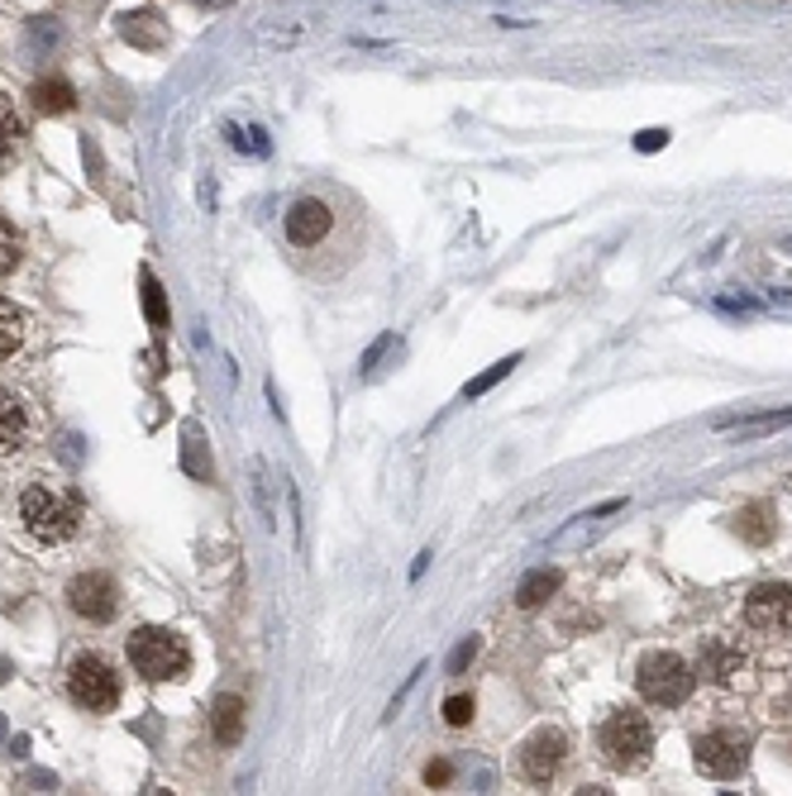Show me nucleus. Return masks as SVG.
Wrapping results in <instances>:
<instances>
[{
  "label": "nucleus",
  "mask_w": 792,
  "mask_h": 796,
  "mask_svg": "<svg viewBox=\"0 0 792 796\" xmlns=\"http://www.w3.org/2000/svg\"><path fill=\"white\" fill-rule=\"evenodd\" d=\"M20 520L38 544H63V539H72L77 534L81 501L63 497V491H53V487H30L20 497Z\"/></svg>",
  "instance_id": "nucleus-1"
},
{
  "label": "nucleus",
  "mask_w": 792,
  "mask_h": 796,
  "mask_svg": "<svg viewBox=\"0 0 792 796\" xmlns=\"http://www.w3.org/2000/svg\"><path fill=\"white\" fill-rule=\"evenodd\" d=\"M129 663L148 682H168V678H182V672L191 668V653H186L182 635L158 629V625H144V629H134L129 635Z\"/></svg>",
  "instance_id": "nucleus-2"
},
{
  "label": "nucleus",
  "mask_w": 792,
  "mask_h": 796,
  "mask_svg": "<svg viewBox=\"0 0 792 796\" xmlns=\"http://www.w3.org/2000/svg\"><path fill=\"white\" fill-rule=\"evenodd\" d=\"M692 682H698V672H692L688 663H682L678 653H645L640 658V672H635V687L645 702L654 706H682L692 696Z\"/></svg>",
  "instance_id": "nucleus-3"
},
{
  "label": "nucleus",
  "mask_w": 792,
  "mask_h": 796,
  "mask_svg": "<svg viewBox=\"0 0 792 796\" xmlns=\"http://www.w3.org/2000/svg\"><path fill=\"white\" fill-rule=\"evenodd\" d=\"M597 744H602V759L611 767L635 773V767L649 759V749H654V730H649V720L640 716V710H616V716H607Z\"/></svg>",
  "instance_id": "nucleus-4"
},
{
  "label": "nucleus",
  "mask_w": 792,
  "mask_h": 796,
  "mask_svg": "<svg viewBox=\"0 0 792 796\" xmlns=\"http://www.w3.org/2000/svg\"><path fill=\"white\" fill-rule=\"evenodd\" d=\"M67 696L81 706V710H115V702H120V672L105 663L101 653H81L77 663H72V672H67Z\"/></svg>",
  "instance_id": "nucleus-5"
},
{
  "label": "nucleus",
  "mask_w": 792,
  "mask_h": 796,
  "mask_svg": "<svg viewBox=\"0 0 792 796\" xmlns=\"http://www.w3.org/2000/svg\"><path fill=\"white\" fill-rule=\"evenodd\" d=\"M692 759L706 777H740L749 763V735L745 730H706L692 744Z\"/></svg>",
  "instance_id": "nucleus-6"
},
{
  "label": "nucleus",
  "mask_w": 792,
  "mask_h": 796,
  "mask_svg": "<svg viewBox=\"0 0 792 796\" xmlns=\"http://www.w3.org/2000/svg\"><path fill=\"white\" fill-rule=\"evenodd\" d=\"M745 621L763 635H792V587L788 582H763L745 601Z\"/></svg>",
  "instance_id": "nucleus-7"
},
{
  "label": "nucleus",
  "mask_w": 792,
  "mask_h": 796,
  "mask_svg": "<svg viewBox=\"0 0 792 796\" xmlns=\"http://www.w3.org/2000/svg\"><path fill=\"white\" fill-rule=\"evenodd\" d=\"M67 606H72L81 621L105 625L120 611V592L105 572H81V578H72V587H67Z\"/></svg>",
  "instance_id": "nucleus-8"
},
{
  "label": "nucleus",
  "mask_w": 792,
  "mask_h": 796,
  "mask_svg": "<svg viewBox=\"0 0 792 796\" xmlns=\"http://www.w3.org/2000/svg\"><path fill=\"white\" fill-rule=\"evenodd\" d=\"M330 235H335V211L320 196H302L286 211V239H292V249H320Z\"/></svg>",
  "instance_id": "nucleus-9"
},
{
  "label": "nucleus",
  "mask_w": 792,
  "mask_h": 796,
  "mask_svg": "<svg viewBox=\"0 0 792 796\" xmlns=\"http://www.w3.org/2000/svg\"><path fill=\"white\" fill-rule=\"evenodd\" d=\"M564 753H568V739L558 735V730H540V735H530V739H525V749H521V777H525V782H535V787H544V782H550V777L558 773Z\"/></svg>",
  "instance_id": "nucleus-10"
},
{
  "label": "nucleus",
  "mask_w": 792,
  "mask_h": 796,
  "mask_svg": "<svg viewBox=\"0 0 792 796\" xmlns=\"http://www.w3.org/2000/svg\"><path fill=\"white\" fill-rule=\"evenodd\" d=\"M211 730H215V744L220 749H235L244 739V702L239 696H220L211 710Z\"/></svg>",
  "instance_id": "nucleus-11"
},
{
  "label": "nucleus",
  "mask_w": 792,
  "mask_h": 796,
  "mask_svg": "<svg viewBox=\"0 0 792 796\" xmlns=\"http://www.w3.org/2000/svg\"><path fill=\"white\" fill-rule=\"evenodd\" d=\"M30 101H34V110H38V115H67V110L77 105V91L67 87L63 77H44V81H34Z\"/></svg>",
  "instance_id": "nucleus-12"
},
{
  "label": "nucleus",
  "mask_w": 792,
  "mask_h": 796,
  "mask_svg": "<svg viewBox=\"0 0 792 796\" xmlns=\"http://www.w3.org/2000/svg\"><path fill=\"white\" fill-rule=\"evenodd\" d=\"M740 663H745V653L735 649V644H726V639L702 644V672H706L712 682H731L735 672H740Z\"/></svg>",
  "instance_id": "nucleus-13"
},
{
  "label": "nucleus",
  "mask_w": 792,
  "mask_h": 796,
  "mask_svg": "<svg viewBox=\"0 0 792 796\" xmlns=\"http://www.w3.org/2000/svg\"><path fill=\"white\" fill-rule=\"evenodd\" d=\"M120 34L129 38V44L139 48H162V38H168V30H162L158 15H148V10H139V15H125L120 20Z\"/></svg>",
  "instance_id": "nucleus-14"
},
{
  "label": "nucleus",
  "mask_w": 792,
  "mask_h": 796,
  "mask_svg": "<svg viewBox=\"0 0 792 796\" xmlns=\"http://www.w3.org/2000/svg\"><path fill=\"white\" fill-rule=\"evenodd\" d=\"M24 444V406L15 396H0V458Z\"/></svg>",
  "instance_id": "nucleus-15"
},
{
  "label": "nucleus",
  "mask_w": 792,
  "mask_h": 796,
  "mask_svg": "<svg viewBox=\"0 0 792 796\" xmlns=\"http://www.w3.org/2000/svg\"><path fill=\"white\" fill-rule=\"evenodd\" d=\"M554 592H558V572H550V568H544V572H530V578L516 587V606H521V611H540Z\"/></svg>",
  "instance_id": "nucleus-16"
},
{
  "label": "nucleus",
  "mask_w": 792,
  "mask_h": 796,
  "mask_svg": "<svg viewBox=\"0 0 792 796\" xmlns=\"http://www.w3.org/2000/svg\"><path fill=\"white\" fill-rule=\"evenodd\" d=\"M735 530H740V539H749V544H769L778 525H773L769 505H745V511L735 515Z\"/></svg>",
  "instance_id": "nucleus-17"
},
{
  "label": "nucleus",
  "mask_w": 792,
  "mask_h": 796,
  "mask_svg": "<svg viewBox=\"0 0 792 796\" xmlns=\"http://www.w3.org/2000/svg\"><path fill=\"white\" fill-rule=\"evenodd\" d=\"M20 344H24V315L10 306V300H0V363H5Z\"/></svg>",
  "instance_id": "nucleus-18"
},
{
  "label": "nucleus",
  "mask_w": 792,
  "mask_h": 796,
  "mask_svg": "<svg viewBox=\"0 0 792 796\" xmlns=\"http://www.w3.org/2000/svg\"><path fill=\"white\" fill-rule=\"evenodd\" d=\"M20 139H24V120H20V110L10 105L5 95H0V162L15 153Z\"/></svg>",
  "instance_id": "nucleus-19"
},
{
  "label": "nucleus",
  "mask_w": 792,
  "mask_h": 796,
  "mask_svg": "<svg viewBox=\"0 0 792 796\" xmlns=\"http://www.w3.org/2000/svg\"><path fill=\"white\" fill-rule=\"evenodd\" d=\"M783 424H792V410H769V416H755V420H735V424H721V430H735L740 439H749V434H769V430H783Z\"/></svg>",
  "instance_id": "nucleus-20"
},
{
  "label": "nucleus",
  "mask_w": 792,
  "mask_h": 796,
  "mask_svg": "<svg viewBox=\"0 0 792 796\" xmlns=\"http://www.w3.org/2000/svg\"><path fill=\"white\" fill-rule=\"evenodd\" d=\"M20 258H24V239L15 235V225L0 215V277H5V272H15Z\"/></svg>",
  "instance_id": "nucleus-21"
},
{
  "label": "nucleus",
  "mask_w": 792,
  "mask_h": 796,
  "mask_svg": "<svg viewBox=\"0 0 792 796\" xmlns=\"http://www.w3.org/2000/svg\"><path fill=\"white\" fill-rule=\"evenodd\" d=\"M511 367H521V353H511V359H501V363H491V367H487V373H483V377H473V382H468V387H463V396H483V391H491V387H497V382H501V377H511Z\"/></svg>",
  "instance_id": "nucleus-22"
},
{
  "label": "nucleus",
  "mask_w": 792,
  "mask_h": 796,
  "mask_svg": "<svg viewBox=\"0 0 792 796\" xmlns=\"http://www.w3.org/2000/svg\"><path fill=\"white\" fill-rule=\"evenodd\" d=\"M144 315H148L154 325H168V306H162V286H158L154 277H148V272H144Z\"/></svg>",
  "instance_id": "nucleus-23"
},
{
  "label": "nucleus",
  "mask_w": 792,
  "mask_h": 796,
  "mask_svg": "<svg viewBox=\"0 0 792 796\" xmlns=\"http://www.w3.org/2000/svg\"><path fill=\"white\" fill-rule=\"evenodd\" d=\"M444 720L449 725H468L473 720V696H449V702H444Z\"/></svg>",
  "instance_id": "nucleus-24"
},
{
  "label": "nucleus",
  "mask_w": 792,
  "mask_h": 796,
  "mask_svg": "<svg viewBox=\"0 0 792 796\" xmlns=\"http://www.w3.org/2000/svg\"><path fill=\"white\" fill-rule=\"evenodd\" d=\"M473 653H477V639H463V644H459V653H454V663H449V672H463V668H468V658H473Z\"/></svg>",
  "instance_id": "nucleus-25"
},
{
  "label": "nucleus",
  "mask_w": 792,
  "mask_h": 796,
  "mask_svg": "<svg viewBox=\"0 0 792 796\" xmlns=\"http://www.w3.org/2000/svg\"><path fill=\"white\" fill-rule=\"evenodd\" d=\"M449 777H454V773H449V763H430V767H426V782H430V787H444Z\"/></svg>",
  "instance_id": "nucleus-26"
},
{
  "label": "nucleus",
  "mask_w": 792,
  "mask_h": 796,
  "mask_svg": "<svg viewBox=\"0 0 792 796\" xmlns=\"http://www.w3.org/2000/svg\"><path fill=\"white\" fill-rule=\"evenodd\" d=\"M668 144V134H659V129H645L640 134V148H645V153H654V148H664Z\"/></svg>",
  "instance_id": "nucleus-27"
},
{
  "label": "nucleus",
  "mask_w": 792,
  "mask_h": 796,
  "mask_svg": "<svg viewBox=\"0 0 792 796\" xmlns=\"http://www.w3.org/2000/svg\"><path fill=\"white\" fill-rule=\"evenodd\" d=\"M196 5H206V10H220V5H235V0H196Z\"/></svg>",
  "instance_id": "nucleus-28"
},
{
  "label": "nucleus",
  "mask_w": 792,
  "mask_h": 796,
  "mask_svg": "<svg viewBox=\"0 0 792 796\" xmlns=\"http://www.w3.org/2000/svg\"><path fill=\"white\" fill-rule=\"evenodd\" d=\"M0 682H5V663H0Z\"/></svg>",
  "instance_id": "nucleus-29"
}]
</instances>
